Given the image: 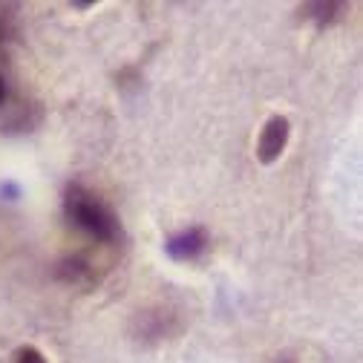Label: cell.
I'll use <instances>...</instances> for the list:
<instances>
[{
	"instance_id": "6da1fadb",
	"label": "cell",
	"mask_w": 363,
	"mask_h": 363,
	"mask_svg": "<svg viewBox=\"0 0 363 363\" xmlns=\"http://www.w3.org/2000/svg\"><path fill=\"white\" fill-rule=\"evenodd\" d=\"M64 213L67 219L81 228L84 234H89L99 242H113L118 237V219L116 213L81 185H69L64 194Z\"/></svg>"
},
{
	"instance_id": "7a4b0ae2",
	"label": "cell",
	"mask_w": 363,
	"mask_h": 363,
	"mask_svg": "<svg viewBox=\"0 0 363 363\" xmlns=\"http://www.w3.org/2000/svg\"><path fill=\"white\" fill-rule=\"evenodd\" d=\"M289 133H291V124L286 116H274L268 118V124L262 127V135H259V145H257V159L262 164H271L277 162L289 145Z\"/></svg>"
},
{
	"instance_id": "3957f363",
	"label": "cell",
	"mask_w": 363,
	"mask_h": 363,
	"mask_svg": "<svg viewBox=\"0 0 363 363\" xmlns=\"http://www.w3.org/2000/svg\"><path fill=\"white\" fill-rule=\"evenodd\" d=\"M205 245H208L205 231H202V228H188V231L176 234L173 240H167V245H164V248H167V254H170L173 259L188 262V259L199 257V254L205 251Z\"/></svg>"
},
{
	"instance_id": "277c9868",
	"label": "cell",
	"mask_w": 363,
	"mask_h": 363,
	"mask_svg": "<svg viewBox=\"0 0 363 363\" xmlns=\"http://www.w3.org/2000/svg\"><path fill=\"white\" fill-rule=\"evenodd\" d=\"M55 274H58V280L67 283V286L89 289V286L96 283V271H93V265L84 262L81 257H69V259H64V262L58 265Z\"/></svg>"
},
{
	"instance_id": "5b68a950",
	"label": "cell",
	"mask_w": 363,
	"mask_h": 363,
	"mask_svg": "<svg viewBox=\"0 0 363 363\" xmlns=\"http://www.w3.org/2000/svg\"><path fill=\"white\" fill-rule=\"evenodd\" d=\"M306 12H317V15H311L317 23H326V21H332L335 18V12H337V4H306L303 6Z\"/></svg>"
},
{
	"instance_id": "8992f818",
	"label": "cell",
	"mask_w": 363,
	"mask_h": 363,
	"mask_svg": "<svg viewBox=\"0 0 363 363\" xmlns=\"http://www.w3.org/2000/svg\"><path fill=\"white\" fill-rule=\"evenodd\" d=\"M15 363H47V357H43V352L35 346H23V349H18Z\"/></svg>"
},
{
	"instance_id": "52a82bcc",
	"label": "cell",
	"mask_w": 363,
	"mask_h": 363,
	"mask_svg": "<svg viewBox=\"0 0 363 363\" xmlns=\"http://www.w3.org/2000/svg\"><path fill=\"white\" fill-rule=\"evenodd\" d=\"M6 101V81H4V75H0V104Z\"/></svg>"
}]
</instances>
